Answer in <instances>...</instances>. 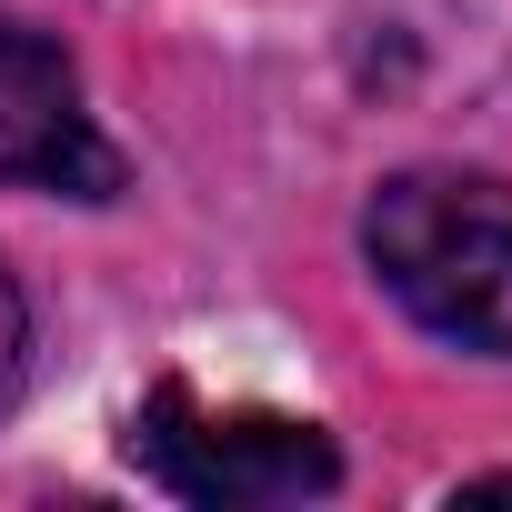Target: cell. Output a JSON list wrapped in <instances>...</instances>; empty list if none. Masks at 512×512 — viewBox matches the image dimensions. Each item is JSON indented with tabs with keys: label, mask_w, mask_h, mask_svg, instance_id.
<instances>
[{
	"label": "cell",
	"mask_w": 512,
	"mask_h": 512,
	"mask_svg": "<svg viewBox=\"0 0 512 512\" xmlns=\"http://www.w3.org/2000/svg\"><path fill=\"white\" fill-rule=\"evenodd\" d=\"M472 492H512V472H492V482H472Z\"/></svg>",
	"instance_id": "obj_5"
},
{
	"label": "cell",
	"mask_w": 512,
	"mask_h": 512,
	"mask_svg": "<svg viewBox=\"0 0 512 512\" xmlns=\"http://www.w3.org/2000/svg\"><path fill=\"white\" fill-rule=\"evenodd\" d=\"M362 251L422 332L462 352H512V181L402 171L372 191Z\"/></svg>",
	"instance_id": "obj_1"
},
{
	"label": "cell",
	"mask_w": 512,
	"mask_h": 512,
	"mask_svg": "<svg viewBox=\"0 0 512 512\" xmlns=\"http://www.w3.org/2000/svg\"><path fill=\"white\" fill-rule=\"evenodd\" d=\"M11 392H21V292L0 282V412H11Z\"/></svg>",
	"instance_id": "obj_4"
},
{
	"label": "cell",
	"mask_w": 512,
	"mask_h": 512,
	"mask_svg": "<svg viewBox=\"0 0 512 512\" xmlns=\"http://www.w3.org/2000/svg\"><path fill=\"white\" fill-rule=\"evenodd\" d=\"M131 462L201 502V512H272V502H312L342 482V452L322 442V422L292 412H251V402H201L191 382H161L131 422Z\"/></svg>",
	"instance_id": "obj_2"
},
{
	"label": "cell",
	"mask_w": 512,
	"mask_h": 512,
	"mask_svg": "<svg viewBox=\"0 0 512 512\" xmlns=\"http://www.w3.org/2000/svg\"><path fill=\"white\" fill-rule=\"evenodd\" d=\"M0 181L71 191V201H111L121 191V151L91 131L71 61L11 11H0Z\"/></svg>",
	"instance_id": "obj_3"
}]
</instances>
